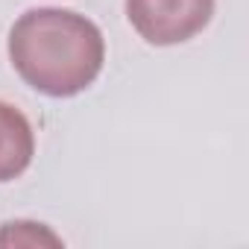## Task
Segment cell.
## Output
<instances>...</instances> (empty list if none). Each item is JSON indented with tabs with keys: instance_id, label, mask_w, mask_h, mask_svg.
I'll use <instances>...</instances> for the list:
<instances>
[{
	"instance_id": "6da1fadb",
	"label": "cell",
	"mask_w": 249,
	"mask_h": 249,
	"mask_svg": "<svg viewBox=\"0 0 249 249\" xmlns=\"http://www.w3.org/2000/svg\"><path fill=\"white\" fill-rule=\"evenodd\" d=\"M9 59L30 88L47 97H73L100 76L106 38L79 12L38 6L12 24Z\"/></svg>"
},
{
	"instance_id": "7a4b0ae2",
	"label": "cell",
	"mask_w": 249,
	"mask_h": 249,
	"mask_svg": "<svg viewBox=\"0 0 249 249\" xmlns=\"http://www.w3.org/2000/svg\"><path fill=\"white\" fill-rule=\"evenodd\" d=\"M214 15V0H126L135 33L156 47H170L199 36Z\"/></svg>"
},
{
	"instance_id": "3957f363",
	"label": "cell",
	"mask_w": 249,
	"mask_h": 249,
	"mask_svg": "<svg viewBox=\"0 0 249 249\" xmlns=\"http://www.w3.org/2000/svg\"><path fill=\"white\" fill-rule=\"evenodd\" d=\"M36 156V132L21 108L0 100V182L18 179Z\"/></svg>"
},
{
	"instance_id": "277c9868",
	"label": "cell",
	"mask_w": 249,
	"mask_h": 249,
	"mask_svg": "<svg viewBox=\"0 0 249 249\" xmlns=\"http://www.w3.org/2000/svg\"><path fill=\"white\" fill-rule=\"evenodd\" d=\"M0 246H62V237L47 229L44 223L33 220H12L0 226Z\"/></svg>"
}]
</instances>
